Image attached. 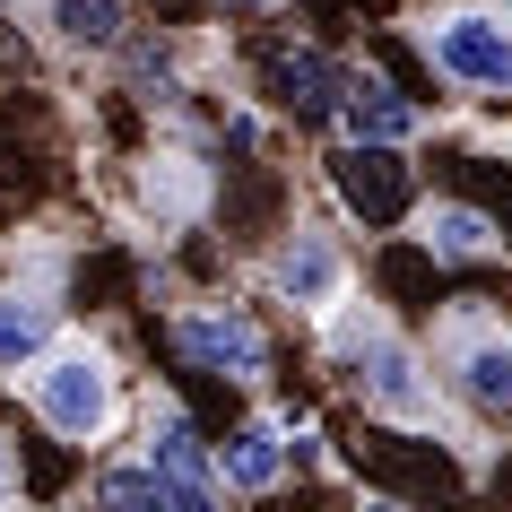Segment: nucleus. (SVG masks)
<instances>
[{"instance_id":"f257e3e1","label":"nucleus","mask_w":512,"mask_h":512,"mask_svg":"<svg viewBox=\"0 0 512 512\" xmlns=\"http://www.w3.org/2000/svg\"><path fill=\"white\" fill-rule=\"evenodd\" d=\"M27 408L35 426L53 434L61 452H113V434H122V417H131V374H122V356L105 348V339H79V330H61L53 348L27 365Z\"/></svg>"},{"instance_id":"f03ea898","label":"nucleus","mask_w":512,"mask_h":512,"mask_svg":"<svg viewBox=\"0 0 512 512\" xmlns=\"http://www.w3.org/2000/svg\"><path fill=\"white\" fill-rule=\"evenodd\" d=\"M417 61L452 96L512 105V18L495 0H443V9H426L417 18Z\"/></svg>"},{"instance_id":"7ed1b4c3","label":"nucleus","mask_w":512,"mask_h":512,"mask_svg":"<svg viewBox=\"0 0 512 512\" xmlns=\"http://www.w3.org/2000/svg\"><path fill=\"white\" fill-rule=\"evenodd\" d=\"M434 374H443V391H452V408H469V417H512V322L495 313V304L460 296L434 313Z\"/></svg>"},{"instance_id":"20e7f679","label":"nucleus","mask_w":512,"mask_h":512,"mask_svg":"<svg viewBox=\"0 0 512 512\" xmlns=\"http://www.w3.org/2000/svg\"><path fill=\"white\" fill-rule=\"evenodd\" d=\"M165 348L183 356L191 374L235 382V391H261V382L278 374V339H270V322H261V304H243V296H191V304H174Z\"/></svg>"},{"instance_id":"39448f33","label":"nucleus","mask_w":512,"mask_h":512,"mask_svg":"<svg viewBox=\"0 0 512 512\" xmlns=\"http://www.w3.org/2000/svg\"><path fill=\"white\" fill-rule=\"evenodd\" d=\"M261 287H270V304H287L304 322H322L339 296H356V261H348V235H339V209L330 217H287L270 261H261Z\"/></svg>"},{"instance_id":"423d86ee","label":"nucleus","mask_w":512,"mask_h":512,"mask_svg":"<svg viewBox=\"0 0 512 512\" xmlns=\"http://www.w3.org/2000/svg\"><path fill=\"white\" fill-rule=\"evenodd\" d=\"M322 183H330L339 226H365V235H391V226H408V209H417V165H408V148L339 139L322 157Z\"/></svg>"},{"instance_id":"0eeeda50","label":"nucleus","mask_w":512,"mask_h":512,"mask_svg":"<svg viewBox=\"0 0 512 512\" xmlns=\"http://www.w3.org/2000/svg\"><path fill=\"white\" fill-rule=\"evenodd\" d=\"M131 452L157 469V486H165V504H174V512L226 504V486H217V452H209V434L183 417V400L148 391V400H139V443H131Z\"/></svg>"},{"instance_id":"6e6552de","label":"nucleus","mask_w":512,"mask_h":512,"mask_svg":"<svg viewBox=\"0 0 512 512\" xmlns=\"http://www.w3.org/2000/svg\"><path fill=\"white\" fill-rule=\"evenodd\" d=\"M408 243L426 252L434 270H469V261H504V217L478 209V200H460V191H417V209H408Z\"/></svg>"},{"instance_id":"1a4fd4ad","label":"nucleus","mask_w":512,"mask_h":512,"mask_svg":"<svg viewBox=\"0 0 512 512\" xmlns=\"http://www.w3.org/2000/svg\"><path fill=\"white\" fill-rule=\"evenodd\" d=\"M53 278H61L53 261H35L27 278H9V287H0V382H18L35 356L70 330V304H61Z\"/></svg>"},{"instance_id":"9d476101","label":"nucleus","mask_w":512,"mask_h":512,"mask_svg":"<svg viewBox=\"0 0 512 512\" xmlns=\"http://www.w3.org/2000/svg\"><path fill=\"white\" fill-rule=\"evenodd\" d=\"M217 452V486L226 495H278L296 478V443H287V408H252L243 426H226L209 443Z\"/></svg>"},{"instance_id":"9b49d317","label":"nucleus","mask_w":512,"mask_h":512,"mask_svg":"<svg viewBox=\"0 0 512 512\" xmlns=\"http://www.w3.org/2000/svg\"><path fill=\"white\" fill-rule=\"evenodd\" d=\"M27 27L53 61H113L131 35V0H27Z\"/></svg>"},{"instance_id":"f8f14e48","label":"nucleus","mask_w":512,"mask_h":512,"mask_svg":"<svg viewBox=\"0 0 512 512\" xmlns=\"http://www.w3.org/2000/svg\"><path fill=\"white\" fill-rule=\"evenodd\" d=\"M339 87H348V61L322 53V44H278L261 61V96H270L287 122H330L339 113Z\"/></svg>"},{"instance_id":"ddd939ff","label":"nucleus","mask_w":512,"mask_h":512,"mask_svg":"<svg viewBox=\"0 0 512 512\" xmlns=\"http://www.w3.org/2000/svg\"><path fill=\"white\" fill-rule=\"evenodd\" d=\"M330 131H339V139H374V148H417V139H426V105H417L408 87L374 79V70H348Z\"/></svg>"},{"instance_id":"4468645a","label":"nucleus","mask_w":512,"mask_h":512,"mask_svg":"<svg viewBox=\"0 0 512 512\" xmlns=\"http://www.w3.org/2000/svg\"><path fill=\"white\" fill-rule=\"evenodd\" d=\"M87 504H139V512H165V486H157V469H148L139 452H122V460L96 452V469H87Z\"/></svg>"},{"instance_id":"2eb2a0df","label":"nucleus","mask_w":512,"mask_h":512,"mask_svg":"<svg viewBox=\"0 0 512 512\" xmlns=\"http://www.w3.org/2000/svg\"><path fill=\"white\" fill-rule=\"evenodd\" d=\"M27 495V460H18V443L0 434V504H18Z\"/></svg>"},{"instance_id":"dca6fc26","label":"nucleus","mask_w":512,"mask_h":512,"mask_svg":"<svg viewBox=\"0 0 512 512\" xmlns=\"http://www.w3.org/2000/svg\"><path fill=\"white\" fill-rule=\"evenodd\" d=\"M217 9H235V18H278V9H296V0H217Z\"/></svg>"},{"instance_id":"f3484780","label":"nucleus","mask_w":512,"mask_h":512,"mask_svg":"<svg viewBox=\"0 0 512 512\" xmlns=\"http://www.w3.org/2000/svg\"><path fill=\"white\" fill-rule=\"evenodd\" d=\"M486 478H495V486H504V495H512V452H504V460H495V469H486Z\"/></svg>"},{"instance_id":"a211bd4d","label":"nucleus","mask_w":512,"mask_h":512,"mask_svg":"<svg viewBox=\"0 0 512 512\" xmlns=\"http://www.w3.org/2000/svg\"><path fill=\"white\" fill-rule=\"evenodd\" d=\"M495 9H504V18H512V0H495Z\"/></svg>"}]
</instances>
